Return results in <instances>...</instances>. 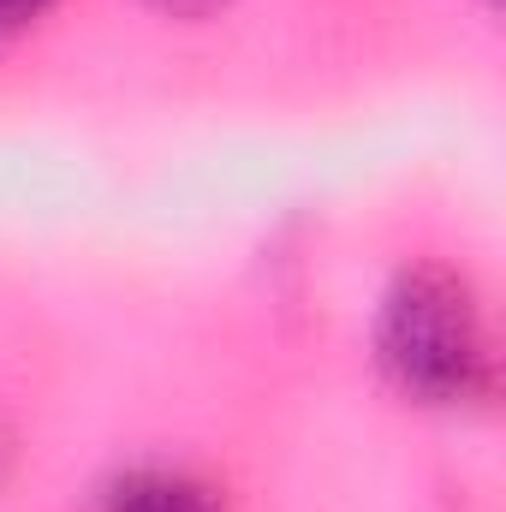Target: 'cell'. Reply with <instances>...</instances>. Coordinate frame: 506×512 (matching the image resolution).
Segmentation results:
<instances>
[{
  "instance_id": "obj_1",
  "label": "cell",
  "mask_w": 506,
  "mask_h": 512,
  "mask_svg": "<svg viewBox=\"0 0 506 512\" xmlns=\"http://www.w3.org/2000/svg\"><path fill=\"white\" fill-rule=\"evenodd\" d=\"M381 370L429 405H465L483 399L495 382L489 334L477 316V298L447 268H411L393 280L376 328Z\"/></svg>"
},
{
  "instance_id": "obj_2",
  "label": "cell",
  "mask_w": 506,
  "mask_h": 512,
  "mask_svg": "<svg viewBox=\"0 0 506 512\" xmlns=\"http://www.w3.org/2000/svg\"><path fill=\"white\" fill-rule=\"evenodd\" d=\"M102 512H221L215 495L179 471H131L120 483H108Z\"/></svg>"
},
{
  "instance_id": "obj_3",
  "label": "cell",
  "mask_w": 506,
  "mask_h": 512,
  "mask_svg": "<svg viewBox=\"0 0 506 512\" xmlns=\"http://www.w3.org/2000/svg\"><path fill=\"white\" fill-rule=\"evenodd\" d=\"M42 6H48V0H0V30H18V24H30Z\"/></svg>"
},
{
  "instance_id": "obj_4",
  "label": "cell",
  "mask_w": 506,
  "mask_h": 512,
  "mask_svg": "<svg viewBox=\"0 0 506 512\" xmlns=\"http://www.w3.org/2000/svg\"><path fill=\"white\" fill-rule=\"evenodd\" d=\"M167 6H185V0H167Z\"/></svg>"
}]
</instances>
